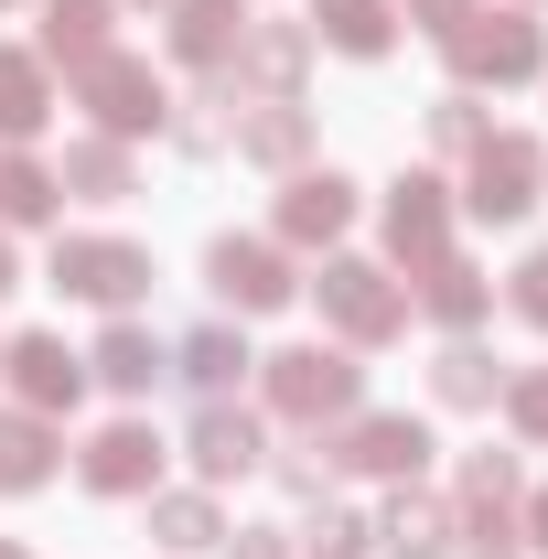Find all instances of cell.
<instances>
[{
	"label": "cell",
	"mask_w": 548,
	"mask_h": 559,
	"mask_svg": "<svg viewBox=\"0 0 548 559\" xmlns=\"http://www.w3.org/2000/svg\"><path fill=\"white\" fill-rule=\"evenodd\" d=\"M226 559H290V527H237Z\"/></svg>",
	"instance_id": "8d00e7d4"
},
{
	"label": "cell",
	"mask_w": 548,
	"mask_h": 559,
	"mask_svg": "<svg viewBox=\"0 0 548 559\" xmlns=\"http://www.w3.org/2000/svg\"><path fill=\"white\" fill-rule=\"evenodd\" d=\"M0 290H11V237H0Z\"/></svg>",
	"instance_id": "ab89813d"
},
{
	"label": "cell",
	"mask_w": 548,
	"mask_h": 559,
	"mask_svg": "<svg viewBox=\"0 0 548 559\" xmlns=\"http://www.w3.org/2000/svg\"><path fill=\"white\" fill-rule=\"evenodd\" d=\"M162 130L183 140V151H215V140L237 130V119H215V97H194V108H172V119H162Z\"/></svg>",
	"instance_id": "836d02e7"
},
{
	"label": "cell",
	"mask_w": 548,
	"mask_h": 559,
	"mask_svg": "<svg viewBox=\"0 0 548 559\" xmlns=\"http://www.w3.org/2000/svg\"><path fill=\"white\" fill-rule=\"evenodd\" d=\"M505 419H516V441H548V366L505 377Z\"/></svg>",
	"instance_id": "4dcf8cb0"
},
{
	"label": "cell",
	"mask_w": 548,
	"mask_h": 559,
	"mask_svg": "<svg viewBox=\"0 0 548 559\" xmlns=\"http://www.w3.org/2000/svg\"><path fill=\"white\" fill-rule=\"evenodd\" d=\"M55 183H65V194H86V205H130V140H75Z\"/></svg>",
	"instance_id": "4316f807"
},
{
	"label": "cell",
	"mask_w": 548,
	"mask_h": 559,
	"mask_svg": "<svg viewBox=\"0 0 548 559\" xmlns=\"http://www.w3.org/2000/svg\"><path fill=\"white\" fill-rule=\"evenodd\" d=\"M388 11H409V22H430V33H452V22H463L474 0H388Z\"/></svg>",
	"instance_id": "74e56055"
},
{
	"label": "cell",
	"mask_w": 548,
	"mask_h": 559,
	"mask_svg": "<svg viewBox=\"0 0 548 559\" xmlns=\"http://www.w3.org/2000/svg\"><path fill=\"white\" fill-rule=\"evenodd\" d=\"M463 495H516V452H474L463 463Z\"/></svg>",
	"instance_id": "d590c367"
},
{
	"label": "cell",
	"mask_w": 548,
	"mask_h": 559,
	"mask_svg": "<svg viewBox=\"0 0 548 559\" xmlns=\"http://www.w3.org/2000/svg\"><path fill=\"white\" fill-rule=\"evenodd\" d=\"M259 355H248V334L237 323H194L183 345H172V377L194 388V399H237V377H248Z\"/></svg>",
	"instance_id": "e0dca14e"
},
{
	"label": "cell",
	"mask_w": 548,
	"mask_h": 559,
	"mask_svg": "<svg viewBox=\"0 0 548 559\" xmlns=\"http://www.w3.org/2000/svg\"><path fill=\"white\" fill-rule=\"evenodd\" d=\"M205 280H215L226 312H279V301L301 290V270H290L279 237H215V248H205Z\"/></svg>",
	"instance_id": "ba28073f"
},
{
	"label": "cell",
	"mask_w": 548,
	"mask_h": 559,
	"mask_svg": "<svg viewBox=\"0 0 548 559\" xmlns=\"http://www.w3.org/2000/svg\"><path fill=\"white\" fill-rule=\"evenodd\" d=\"M430 290H419V312H430V323H452V334H474L484 323V301H495V290H484V270H463V259H430Z\"/></svg>",
	"instance_id": "f1b7e54d"
},
{
	"label": "cell",
	"mask_w": 548,
	"mask_h": 559,
	"mask_svg": "<svg viewBox=\"0 0 548 559\" xmlns=\"http://www.w3.org/2000/svg\"><path fill=\"white\" fill-rule=\"evenodd\" d=\"M259 388H270V409L290 419V430H334V419H355V399H366V366L344 345H290L259 366Z\"/></svg>",
	"instance_id": "6da1fadb"
},
{
	"label": "cell",
	"mask_w": 548,
	"mask_h": 559,
	"mask_svg": "<svg viewBox=\"0 0 548 559\" xmlns=\"http://www.w3.org/2000/svg\"><path fill=\"white\" fill-rule=\"evenodd\" d=\"M55 485V430L33 409H0V495H33Z\"/></svg>",
	"instance_id": "d4e9b609"
},
{
	"label": "cell",
	"mask_w": 548,
	"mask_h": 559,
	"mask_svg": "<svg viewBox=\"0 0 548 559\" xmlns=\"http://www.w3.org/2000/svg\"><path fill=\"white\" fill-rule=\"evenodd\" d=\"M108 11L119 0H44V66H86V55H108Z\"/></svg>",
	"instance_id": "603a6c76"
},
{
	"label": "cell",
	"mask_w": 548,
	"mask_h": 559,
	"mask_svg": "<svg viewBox=\"0 0 548 559\" xmlns=\"http://www.w3.org/2000/svg\"><path fill=\"white\" fill-rule=\"evenodd\" d=\"M270 474L290 495H312V506H323V485H334V452H323V441H290V452H270Z\"/></svg>",
	"instance_id": "1f68e13d"
},
{
	"label": "cell",
	"mask_w": 548,
	"mask_h": 559,
	"mask_svg": "<svg viewBox=\"0 0 548 559\" xmlns=\"http://www.w3.org/2000/svg\"><path fill=\"white\" fill-rule=\"evenodd\" d=\"M388 248H398L409 270L452 259V183H441V173H398V183H388Z\"/></svg>",
	"instance_id": "30bf717a"
},
{
	"label": "cell",
	"mask_w": 548,
	"mask_h": 559,
	"mask_svg": "<svg viewBox=\"0 0 548 559\" xmlns=\"http://www.w3.org/2000/svg\"><path fill=\"white\" fill-rule=\"evenodd\" d=\"M323 323H334L344 345H388V334H409V280H388L377 259H323Z\"/></svg>",
	"instance_id": "277c9868"
},
{
	"label": "cell",
	"mask_w": 548,
	"mask_h": 559,
	"mask_svg": "<svg viewBox=\"0 0 548 559\" xmlns=\"http://www.w3.org/2000/svg\"><path fill=\"white\" fill-rule=\"evenodd\" d=\"M452 538L474 559H516L527 549V516H516V495H463V506H452Z\"/></svg>",
	"instance_id": "484cf974"
},
{
	"label": "cell",
	"mask_w": 548,
	"mask_h": 559,
	"mask_svg": "<svg viewBox=\"0 0 548 559\" xmlns=\"http://www.w3.org/2000/svg\"><path fill=\"white\" fill-rule=\"evenodd\" d=\"M441 55H452L463 86H527V75H548V22H527V11H463L441 33Z\"/></svg>",
	"instance_id": "7a4b0ae2"
},
{
	"label": "cell",
	"mask_w": 548,
	"mask_h": 559,
	"mask_svg": "<svg viewBox=\"0 0 548 559\" xmlns=\"http://www.w3.org/2000/svg\"><path fill=\"white\" fill-rule=\"evenodd\" d=\"M0 11H11V0H0Z\"/></svg>",
	"instance_id": "b9f144b4"
},
{
	"label": "cell",
	"mask_w": 548,
	"mask_h": 559,
	"mask_svg": "<svg viewBox=\"0 0 548 559\" xmlns=\"http://www.w3.org/2000/svg\"><path fill=\"white\" fill-rule=\"evenodd\" d=\"M86 377H97V388H119V399H151V388L172 377V345H162L151 323H130V312H119V323L97 334V355H86Z\"/></svg>",
	"instance_id": "5bb4252c"
},
{
	"label": "cell",
	"mask_w": 548,
	"mask_h": 559,
	"mask_svg": "<svg viewBox=\"0 0 548 559\" xmlns=\"http://www.w3.org/2000/svg\"><path fill=\"white\" fill-rule=\"evenodd\" d=\"M75 108L97 119V140H140V130H162V119H172V97H162V75L140 66V55H119V44L75 66Z\"/></svg>",
	"instance_id": "3957f363"
},
{
	"label": "cell",
	"mask_w": 548,
	"mask_h": 559,
	"mask_svg": "<svg viewBox=\"0 0 548 559\" xmlns=\"http://www.w3.org/2000/svg\"><path fill=\"white\" fill-rule=\"evenodd\" d=\"M151 549H172V559H194V549H226V516H215V485L151 495Z\"/></svg>",
	"instance_id": "44dd1931"
},
{
	"label": "cell",
	"mask_w": 548,
	"mask_h": 559,
	"mask_svg": "<svg viewBox=\"0 0 548 559\" xmlns=\"http://www.w3.org/2000/svg\"><path fill=\"white\" fill-rule=\"evenodd\" d=\"M55 205H65V183H55L33 151H11V140H0V226H44Z\"/></svg>",
	"instance_id": "83f0119b"
},
{
	"label": "cell",
	"mask_w": 548,
	"mask_h": 559,
	"mask_svg": "<svg viewBox=\"0 0 548 559\" xmlns=\"http://www.w3.org/2000/svg\"><path fill=\"white\" fill-rule=\"evenodd\" d=\"M248 44V0H172V66H237Z\"/></svg>",
	"instance_id": "2e32d148"
},
{
	"label": "cell",
	"mask_w": 548,
	"mask_h": 559,
	"mask_svg": "<svg viewBox=\"0 0 548 559\" xmlns=\"http://www.w3.org/2000/svg\"><path fill=\"white\" fill-rule=\"evenodd\" d=\"M323 452H334L344 474L419 485V463H430L441 441H430V419H409V409H355V419H334V430H323Z\"/></svg>",
	"instance_id": "5b68a950"
},
{
	"label": "cell",
	"mask_w": 548,
	"mask_h": 559,
	"mask_svg": "<svg viewBox=\"0 0 548 559\" xmlns=\"http://www.w3.org/2000/svg\"><path fill=\"white\" fill-rule=\"evenodd\" d=\"M0 559H22V538H0Z\"/></svg>",
	"instance_id": "60d3db41"
},
{
	"label": "cell",
	"mask_w": 548,
	"mask_h": 559,
	"mask_svg": "<svg viewBox=\"0 0 548 559\" xmlns=\"http://www.w3.org/2000/svg\"><path fill=\"white\" fill-rule=\"evenodd\" d=\"M44 119H55V86H44V55H11V44H0V140L22 151V140L44 130Z\"/></svg>",
	"instance_id": "7402d4cb"
},
{
	"label": "cell",
	"mask_w": 548,
	"mask_h": 559,
	"mask_svg": "<svg viewBox=\"0 0 548 559\" xmlns=\"http://www.w3.org/2000/svg\"><path fill=\"white\" fill-rule=\"evenodd\" d=\"M86 495H162V430L151 419H108L86 452H75Z\"/></svg>",
	"instance_id": "9c48e42d"
},
{
	"label": "cell",
	"mask_w": 548,
	"mask_h": 559,
	"mask_svg": "<svg viewBox=\"0 0 548 559\" xmlns=\"http://www.w3.org/2000/svg\"><path fill=\"white\" fill-rule=\"evenodd\" d=\"M226 140H237V162H259V173H301V151H312V108H301V97H259Z\"/></svg>",
	"instance_id": "9a60e30c"
},
{
	"label": "cell",
	"mask_w": 548,
	"mask_h": 559,
	"mask_svg": "<svg viewBox=\"0 0 548 559\" xmlns=\"http://www.w3.org/2000/svg\"><path fill=\"white\" fill-rule=\"evenodd\" d=\"M0 366H11V388H22V409L55 419L86 399V355H65V334H22V345H0Z\"/></svg>",
	"instance_id": "7c38bea8"
},
{
	"label": "cell",
	"mask_w": 548,
	"mask_h": 559,
	"mask_svg": "<svg viewBox=\"0 0 548 559\" xmlns=\"http://www.w3.org/2000/svg\"><path fill=\"white\" fill-rule=\"evenodd\" d=\"M538 194H548V151H538L527 130H484V140H474V183H463V215L516 226Z\"/></svg>",
	"instance_id": "8992f818"
},
{
	"label": "cell",
	"mask_w": 548,
	"mask_h": 559,
	"mask_svg": "<svg viewBox=\"0 0 548 559\" xmlns=\"http://www.w3.org/2000/svg\"><path fill=\"white\" fill-rule=\"evenodd\" d=\"M55 290L97 301V312H130L151 290V248H130V237H55Z\"/></svg>",
	"instance_id": "52a82bcc"
},
{
	"label": "cell",
	"mask_w": 548,
	"mask_h": 559,
	"mask_svg": "<svg viewBox=\"0 0 548 559\" xmlns=\"http://www.w3.org/2000/svg\"><path fill=\"white\" fill-rule=\"evenodd\" d=\"M516 516H527V549H548V485H538V495H516Z\"/></svg>",
	"instance_id": "f35d334b"
},
{
	"label": "cell",
	"mask_w": 548,
	"mask_h": 559,
	"mask_svg": "<svg viewBox=\"0 0 548 559\" xmlns=\"http://www.w3.org/2000/svg\"><path fill=\"white\" fill-rule=\"evenodd\" d=\"M430 140H441V151H474V140H484V108H474V86L430 97Z\"/></svg>",
	"instance_id": "d6a6232c"
},
{
	"label": "cell",
	"mask_w": 548,
	"mask_h": 559,
	"mask_svg": "<svg viewBox=\"0 0 548 559\" xmlns=\"http://www.w3.org/2000/svg\"><path fill=\"white\" fill-rule=\"evenodd\" d=\"M183 452H194V474H205V485H237V474H259V463H270V430L237 409V399H205Z\"/></svg>",
	"instance_id": "8fae6325"
},
{
	"label": "cell",
	"mask_w": 548,
	"mask_h": 559,
	"mask_svg": "<svg viewBox=\"0 0 548 559\" xmlns=\"http://www.w3.org/2000/svg\"><path fill=\"white\" fill-rule=\"evenodd\" d=\"M301 66H312V22H248V44H237V75H248V86L290 97Z\"/></svg>",
	"instance_id": "d6986e66"
},
{
	"label": "cell",
	"mask_w": 548,
	"mask_h": 559,
	"mask_svg": "<svg viewBox=\"0 0 548 559\" xmlns=\"http://www.w3.org/2000/svg\"><path fill=\"white\" fill-rule=\"evenodd\" d=\"M290 549H301V559H377V516H355V506L323 495V506H312V527H301Z\"/></svg>",
	"instance_id": "f546056e"
},
{
	"label": "cell",
	"mask_w": 548,
	"mask_h": 559,
	"mask_svg": "<svg viewBox=\"0 0 548 559\" xmlns=\"http://www.w3.org/2000/svg\"><path fill=\"white\" fill-rule=\"evenodd\" d=\"M377 549H388V559H452V506L419 495V485H398L388 516H377Z\"/></svg>",
	"instance_id": "ac0fdd59"
},
{
	"label": "cell",
	"mask_w": 548,
	"mask_h": 559,
	"mask_svg": "<svg viewBox=\"0 0 548 559\" xmlns=\"http://www.w3.org/2000/svg\"><path fill=\"white\" fill-rule=\"evenodd\" d=\"M312 44H334L355 66H377L388 44H398V11L388 0H312Z\"/></svg>",
	"instance_id": "ffe728a7"
},
{
	"label": "cell",
	"mask_w": 548,
	"mask_h": 559,
	"mask_svg": "<svg viewBox=\"0 0 548 559\" xmlns=\"http://www.w3.org/2000/svg\"><path fill=\"white\" fill-rule=\"evenodd\" d=\"M355 226V183L344 173H290L279 183V248H334Z\"/></svg>",
	"instance_id": "4fadbf2b"
},
{
	"label": "cell",
	"mask_w": 548,
	"mask_h": 559,
	"mask_svg": "<svg viewBox=\"0 0 548 559\" xmlns=\"http://www.w3.org/2000/svg\"><path fill=\"white\" fill-rule=\"evenodd\" d=\"M505 301H516V312L548 334V248H527V259H516V290H505Z\"/></svg>",
	"instance_id": "e575fe53"
},
{
	"label": "cell",
	"mask_w": 548,
	"mask_h": 559,
	"mask_svg": "<svg viewBox=\"0 0 548 559\" xmlns=\"http://www.w3.org/2000/svg\"><path fill=\"white\" fill-rule=\"evenodd\" d=\"M430 399H441V409H495V399H505V377H495V355H484L474 334H452L441 366H430Z\"/></svg>",
	"instance_id": "cb8c5ba5"
}]
</instances>
